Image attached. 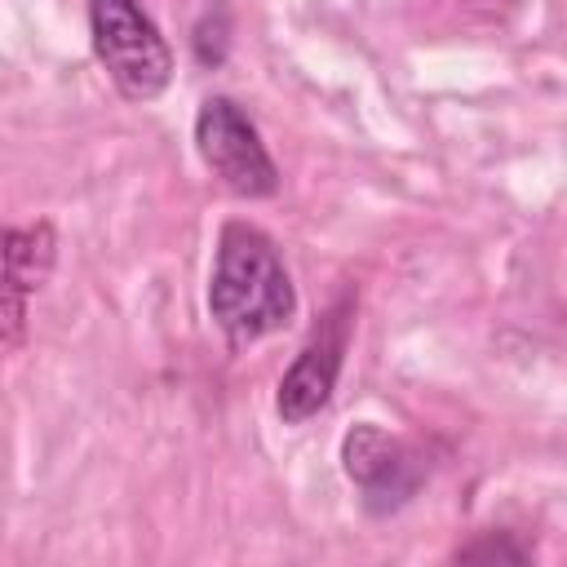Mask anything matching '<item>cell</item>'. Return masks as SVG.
<instances>
[{
  "label": "cell",
  "instance_id": "8992f818",
  "mask_svg": "<svg viewBox=\"0 0 567 567\" xmlns=\"http://www.w3.org/2000/svg\"><path fill=\"white\" fill-rule=\"evenodd\" d=\"M58 266L53 221L0 226V359L18 354L31 332V297L49 284Z\"/></svg>",
  "mask_w": 567,
  "mask_h": 567
},
{
  "label": "cell",
  "instance_id": "277c9868",
  "mask_svg": "<svg viewBox=\"0 0 567 567\" xmlns=\"http://www.w3.org/2000/svg\"><path fill=\"white\" fill-rule=\"evenodd\" d=\"M341 470L359 487L363 509L377 514V518L403 509L430 474L421 452L408 439L381 430L377 421H359L341 434Z\"/></svg>",
  "mask_w": 567,
  "mask_h": 567
},
{
  "label": "cell",
  "instance_id": "3957f363",
  "mask_svg": "<svg viewBox=\"0 0 567 567\" xmlns=\"http://www.w3.org/2000/svg\"><path fill=\"white\" fill-rule=\"evenodd\" d=\"M195 151L204 159V168L239 199H270L279 190V164L261 142V128L252 124V115L226 97L213 93L199 102L195 124H190Z\"/></svg>",
  "mask_w": 567,
  "mask_h": 567
},
{
  "label": "cell",
  "instance_id": "6da1fadb",
  "mask_svg": "<svg viewBox=\"0 0 567 567\" xmlns=\"http://www.w3.org/2000/svg\"><path fill=\"white\" fill-rule=\"evenodd\" d=\"M204 306L230 350L257 346L297 319L292 275L279 257V244L261 226L226 221L217 230Z\"/></svg>",
  "mask_w": 567,
  "mask_h": 567
},
{
  "label": "cell",
  "instance_id": "52a82bcc",
  "mask_svg": "<svg viewBox=\"0 0 567 567\" xmlns=\"http://www.w3.org/2000/svg\"><path fill=\"white\" fill-rule=\"evenodd\" d=\"M456 563H532V545L514 540V532H478L474 540L452 549Z\"/></svg>",
  "mask_w": 567,
  "mask_h": 567
},
{
  "label": "cell",
  "instance_id": "5b68a950",
  "mask_svg": "<svg viewBox=\"0 0 567 567\" xmlns=\"http://www.w3.org/2000/svg\"><path fill=\"white\" fill-rule=\"evenodd\" d=\"M350 328H354V297L332 301L328 315L310 328V337L301 341V350L292 354V363L284 368L275 385V416L284 425H306L328 408L341 363H346Z\"/></svg>",
  "mask_w": 567,
  "mask_h": 567
},
{
  "label": "cell",
  "instance_id": "7a4b0ae2",
  "mask_svg": "<svg viewBox=\"0 0 567 567\" xmlns=\"http://www.w3.org/2000/svg\"><path fill=\"white\" fill-rule=\"evenodd\" d=\"M93 53L124 102H155L173 84V49L142 0H89Z\"/></svg>",
  "mask_w": 567,
  "mask_h": 567
},
{
  "label": "cell",
  "instance_id": "ba28073f",
  "mask_svg": "<svg viewBox=\"0 0 567 567\" xmlns=\"http://www.w3.org/2000/svg\"><path fill=\"white\" fill-rule=\"evenodd\" d=\"M190 49H195V62L199 66H221L226 62V53H230V13H226V4H213L195 22Z\"/></svg>",
  "mask_w": 567,
  "mask_h": 567
}]
</instances>
